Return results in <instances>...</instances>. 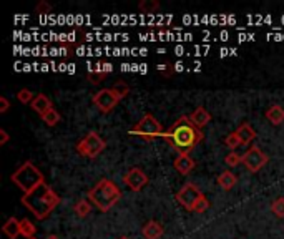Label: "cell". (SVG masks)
Listing matches in <instances>:
<instances>
[{
	"mask_svg": "<svg viewBox=\"0 0 284 239\" xmlns=\"http://www.w3.org/2000/svg\"><path fill=\"white\" fill-rule=\"evenodd\" d=\"M201 194H203V193H201V190L194 183H185L181 190L176 193V201H178V203L185 207V210L191 211L194 203L200 199Z\"/></svg>",
	"mask_w": 284,
	"mask_h": 239,
	"instance_id": "cell-9",
	"label": "cell"
},
{
	"mask_svg": "<svg viewBox=\"0 0 284 239\" xmlns=\"http://www.w3.org/2000/svg\"><path fill=\"white\" fill-rule=\"evenodd\" d=\"M271 211H273L277 218H284V198H276L273 203H271Z\"/></svg>",
	"mask_w": 284,
	"mask_h": 239,
	"instance_id": "cell-26",
	"label": "cell"
},
{
	"mask_svg": "<svg viewBox=\"0 0 284 239\" xmlns=\"http://www.w3.org/2000/svg\"><path fill=\"white\" fill-rule=\"evenodd\" d=\"M32 110H34L35 113H39L40 116H43L48 110H52V102H50V98L47 95H43V93H39V95H35L34 102L30 103Z\"/></svg>",
	"mask_w": 284,
	"mask_h": 239,
	"instance_id": "cell-14",
	"label": "cell"
},
{
	"mask_svg": "<svg viewBox=\"0 0 284 239\" xmlns=\"http://www.w3.org/2000/svg\"><path fill=\"white\" fill-rule=\"evenodd\" d=\"M138 9H140L143 14H153V12L160 10V4H158L156 0H141Z\"/></svg>",
	"mask_w": 284,
	"mask_h": 239,
	"instance_id": "cell-21",
	"label": "cell"
},
{
	"mask_svg": "<svg viewBox=\"0 0 284 239\" xmlns=\"http://www.w3.org/2000/svg\"><path fill=\"white\" fill-rule=\"evenodd\" d=\"M208 207H210V201H208V198L205 196V194H201L200 199L196 201V203H194L191 213H196V215H201V213H205V211L208 210Z\"/></svg>",
	"mask_w": 284,
	"mask_h": 239,
	"instance_id": "cell-23",
	"label": "cell"
},
{
	"mask_svg": "<svg viewBox=\"0 0 284 239\" xmlns=\"http://www.w3.org/2000/svg\"><path fill=\"white\" fill-rule=\"evenodd\" d=\"M123 183L130 188L133 193H140L145 186L150 183L148 174L143 171L141 168H130L123 176Z\"/></svg>",
	"mask_w": 284,
	"mask_h": 239,
	"instance_id": "cell-10",
	"label": "cell"
},
{
	"mask_svg": "<svg viewBox=\"0 0 284 239\" xmlns=\"http://www.w3.org/2000/svg\"><path fill=\"white\" fill-rule=\"evenodd\" d=\"M128 133L135 135V136H140L147 141H151V140H155V138H161L165 131H163L161 123L158 122L151 113H147V115H145L140 122H138L135 127L128 131Z\"/></svg>",
	"mask_w": 284,
	"mask_h": 239,
	"instance_id": "cell-6",
	"label": "cell"
},
{
	"mask_svg": "<svg viewBox=\"0 0 284 239\" xmlns=\"http://www.w3.org/2000/svg\"><path fill=\"white\" fill-rule=\"evenodd\" d=\"M42 120L45 122L47 127H55V125H59V122H60V113L56 111L55 108H52L42 116Z\"/></svg>",
	"mask_w": 284,
	"mask_h": 239,
	"instance_id": "cell-22",
	"label": "cell"
},
{
	"mask_svg": "<svg viewBox=\"0 0 284 239\" xmlns=\"http://www.w3.org/2000/svg\"><path fill=\"white\" fill-rule=\"evenodd\" d=\"M236 135L239 138V141H241V144H249L256 138V131L249 123H243L241 127L236 130Z\"/></svg>",
	"mask_w": 284,
	"mask_h": 239,
	"instance_id": "cell-17",
	"label": "cell"
},
{
	"mask_svg": "<svg viewBox=\"0 0 284 239\" xmlns=\"http://www.w3.org/2000/svg\"><path fill=\"white\" fill-rule=\"evenodd\" d=\"M9 140H10V136H9V133L7 131H5L4 128H0V144H7L9 143Z\"/></svg>",
	"mask_w": 284,
	"mask_h": 239,
	"instance_id": "cell-30",
	"label": "cell"
},
{
	"mask_svg": "<svg viewBox=\"0 0 284 239\" xmlns=\"http://www.w3.org/2000/svg\"><path fill=\"white\" fill-rule=\"evenodd\" d=\"M2 231L4 234L7 236L9 239H17L18 236H22V231H20V219L17 218H9L5 224L2 226Z\"/></svg>",
	"mask_w": 284,
	"mask_h": 239,
	"instance_id": "cell-15",
	"label": "cell"
},
{
	"mask_svg": "<svg viewBox=\"0 0 284 239\" xmlns=\"http://www.w3.org/2000/svg\"><path fill=\"white\" fill-rule=\"evenodd\" d=\"M188 118H189V122H191L198 130L205 128L206 125L211 122V115L208 113L206 108H203V106H198L196 110H193L191 115H189Z\"/></svg>",
	"mask_w": 284,
	"mask_h": 239,
	"instance_id": "cell-11",
	"label": "cell"
},
{
	"mask_svg": "<svg viewBox=\"0 0 284 239\" xmlns=\"http://www.w3.org/2000/svg\"><path fill=\"white\" fill-rule=\"evenodd\" d=\"M35 10L39 12V14H50V12H52V5H50L48 2H40L35 7Z\"/></svg>",
	"mask_w": 284,
	"mask_h": 239,
	"instance_id": "cell-28",
	"label": "cell"
},
{
	"mask_svg": "<svg viewBox=\"0 0 284 239\" xmlns=\"http://www.w3.org/2000/svg\"><path fill=\"white\" fill-rule=\"evenodd\" d=\"M60 196L47 183H42L29 193H23L20 203L34 215L37 219H47L53 210L60 204Z\"/></svg>",
	"mask_w": 284,
	"mask_h": 239,
	"instance_id": "cell-2",
	"label": "cell"
},
{
	"mask_svg": "<svg viewBox=\"0 0 284 239\" xmlns=\"http://www.w3.org/2000/svg\"><path fill=\"white\" fill-rule=\"evenodd\" d=\"M120 198H122V190L117 186L115 181L108 178H102L97 181L87 194V199L102 213L110 211L120 201Z\"/></svg>",
	"mask_w": 284,
	"mask_h": 239,
	"instance_id": "cell-3",
	"label": "cell"
},
{
	"mask_svg": "<svg viewBox=\"0 0 284 239\" xmlns=\"http://www.w3.org/2000/svg\"><path fill=\"white\" fill-rule=\"evenodd\" d=\"M269 156L261 152L260 146H251L248 152L243 155V165L249 173H258L261 168L266 166Z\"/></svg>",
	"mask_w": 284,
	"mask_h": 239,
	"instance_id": "cell-8",
	"label": "cell"
},
{
	"mask_svg": "<svg viewBox=\"0 0 284 239\" xmlns=\"http://www.w3.org/2000/svg\"><path fill=\"white\" fill-rule=\"evenodd\" d=\"M10 181L23 193L32 191L39 185L45 183V176L32 161H25L10 176Z\"/></svg>",
	"mask_w": 284,
	"mask_h": 239,
	"instance_id": "cell-4",
	"label": "cell"
},
{
	"mask_svg": "<svg viewBox=\"0 0 284 239\" xmlns=\"http://www.w3.org/2000/svg\"><path fill=\"white\" fill-rule=\"evenodd\" d=\"M224 163L230 168H236V166H239V163H243V155H238L236 152H231L230 155H226Z\"/></svg>",
	"mask_w": 284,
	"mask_h": 239,
	"instance_id": "cell-25",
	"label": "cell"
},
{
	"mask_svg": "<svg viewBox=\"0 0 284 239\" xmlns=\"http://www.w3.org/2000/svg\"><path fill=\"white\" fill-rule=\"evenodd\" d=\"M175 169L178 171L180 174L183 176H186L189 174L194 169V166H196V163H194V160L191 158V156H188V155H180V156H176V160H175Z\"/></svg>",
	"mask_w": 284,
	"mask_h": 239,
	"instance_id": "cell-13",
	"label": "cell"
},
{
	"mask_svg": "<svg viewBox=\"0 0 284 239\" xmlns=\"http://www.w3.org/2000/svg\"><path fill=\"white\" fill-rule=\"evenodd\" d=\"M120 239H128V237H125V236H123V237H120Z\"/></svg>",
	"mask_w": 284,
	"mask_h": 239,
	"instance_id": "cell-32",
	"label": "cell"
},
{
	"mask_svg": "<svg viewBox=\"0 0 284 239\" xmlns=\"http://www.w3.org/2000/svg\"><path fill=\"white\" fill-rule=\"evenodd\" d=\"M34 98H35V95L30 90H27V88H22V90L17 93V100L22 105H30L32 102H34Z\"/></svg>",
	"mask_w": 284,
	"mask_h": 239,
	"instance_id": "cell-24",
	"label": "cell"
},
{
	"mask_svg": "<svg viewBox=\"0 0 284 239\" xmlns=\"http://www.w3.org/2000/svg\"><path fill=\"white\" fill-rule=\"evenodd\" d=\"M128 93H130L128 85L117 83L111 88H102L100 92L95 93L92 100H93V105L98 108V111H102L106 115V113L113 111V108H115Z\"/></svg>",
	"mask_w": 284,
	"mask_h": 239,
	"instance_id": "cell-5",
	"label": "cell"
},
{
	"mask_svg": "<svg viewBox=\"0 0 284 239\" xmlns=\"http://www.w3.org/2000/svg\"><path fill=\"white\" fill-rule=\"evenodd\" d=\"M161 138H165L169 143V146L178 153V156L180 155L189 156V153L193 152L194 146L203 141L205 136L201 133V130H198L191 122H189L188 116H180L173 123V127H169V130L163 133Z\"/></svg>",
	"mask_w": 284,
	"mask_h": 239,
	"instance_id": "cell-1",
	"label": "cell"
},
{
	"mask_svg": "<svg viewBox=\"0 0 284 239\" xmlns=\"http://www.w3.org/2000/svg\"><path fill=\"white\" fill-rule=\"evenodd\" d=\"M218 186L221 188V190H224V191H230L233 190V188L236 186L238 183V178H236V174L235 173H231V171H223L219 176H218Z\"/></svg>",
	"mask_w": 284,
	"mask_h": 239,
	"instance_id": "cell-16",
	"label": "cell"
},
{
	"mask_svg": "<svg viewBox=\"0 0 284 239\" xmlns=\"http://www.w3.org/2000/svg\"><path fill=\"white\" fill-rule=\"evenodd\" d=\"M45 239H60L59 236H55V234H50V236H47Z\"/></svg>",
	"mask_w": 284,
	"mask_h": 239,
	"instance_id": "cell-31",
	"label": "cell"
},
{
	"mask_svg": "<svg viewBox=\"0 0 284 239\" xmlns=\"http://www.w3.org/2000/svg\"><path fill=\"white\" fill-rule=\"evenodd\" d=\"M9 108H10L9 100L5 98V97H0V113H7Z\"/></svg>",
	"mask_w": 284,
	"mask_h": 239,
	"instance_id": "cell-29",
	"label": "cell"
},
{
	"mask_svg": "<svg viewBox=\"0 0 284 239\" xmlns=\"http://www.w3.org/2000/svg\"><path fill=\"white\" fill-rule=\"evenodd\" d=\"M73 211H75V215H77L78 218L83 219V218H87L92 213V203L88 199H80L78 203L75 204Z\"/></svg>",
	"mask_w": 284,
	"mask_h": 239,
	"instance_id": "cell-19",
	"label": "cell"
},
{
	"mask_svg": "<svg viewBox=\"0 0 284 239\" xmlns=\"http://www.w3.org/2000/svg\"><path fill=\"white\" fill-rule=\"evenodd\" d=\"M141 234H143L145 239H160L163 234H165V228H163L161 223L151 219V221H148L147 224L143 226Z\"/></svg>",
	"mask_w": 284,
	"mask_h": 239,
	"instance_id": "cell-12",
	"label": "cell"
},
{
	"mask_svg": "<svg viewBox=\"0 0 284 239\" xmlns=\"http://www.w3.org/2000/svg\"><path fill=\"white\" fill-rule=\"evenodd\" d=\"M266 118L269 120L271 125L277 127V125H281L284 122V108L279 105H271L266 110Z\"/></svg>",
	"mask_w": 284,
	"mask_h": 239,
	"instance_id": "cell-18",
	"label": "cell"
},
{
	"mask_svg": "<svg viewBox=\"0 0 284 239\" xmlns=\"http://www.w3.org/2000/svg\"><path fill=\"white\" fill-rule=\"evenodd\" d=\"M105 148H106V143L97 131H88V133L77 143V153L80 156H83V158H90V160L97 158Z\"/></svg>",
	"mask_w": 284,
	"mask_h": 239,
	"instance_id": "cell-7",
	"label": "cell"
},
{
	"mask_svg": "<svg viewBox=\"0 0 284 239\" xmlns=\"http://www.w3.org/2000/svg\"><path fill=\"white\" fill-rule=\"evenodd\" d=\"M30 239H37V237H30Z\"/></svg>",
	"mask_w": 284,
	"mask_h": 239,
	"instance_id": "cell-33",
	"label": "cell"
},
{
	"mask_svg": "<svg viewBox=\"0 0 284 239\" xmlns=\"http://www.w3.org/2000/svg\"><path fill=\"white\" fill-rule=\"evenodd\" d=\"M224 144H226V146H228L230 150H233V152H235V150L239 146V144H241V141H239V138H238V135H236V131H233V133H230L228 136L224 138Z\"/></svg>",
	"mask_w": 284,
	"mask_h": 239,
	"instance_id": "cell-27",
	"label": "cell"
},
{
	"mask_svg": "<svg viewBox=\"0 0 284 239\" xmlns=\"http://www.w3.org/2000/svg\"><path fill=\"white\" fill-rule=\"evenodd\" d=\"M20 231H22V236L25 239H30V237H35L37 228H35V224L30 221V219L23 218V219H20Z\"/></svg>",
	"mask_w": 284,
	"mask_h": 239,
	"instance_id": "cell-20",
	"label": "cell"
}]
</instances>
